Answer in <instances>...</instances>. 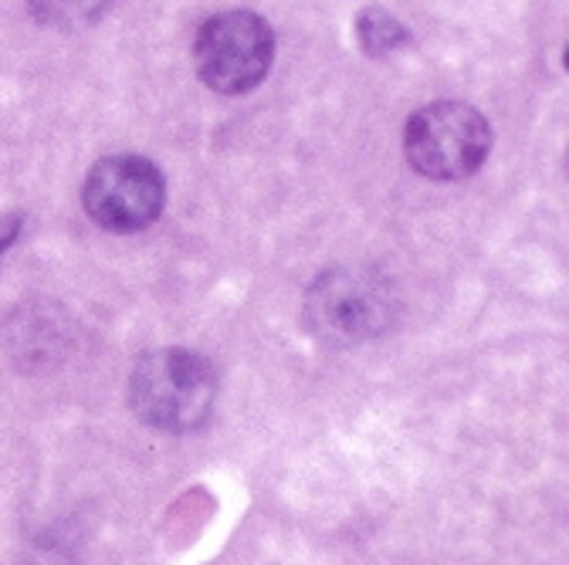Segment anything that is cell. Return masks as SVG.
<instances>
[{
	"mask_svg": "<svg viewBox=\"0 0 569 565\" xmlns=\"http://www.w3.org/2000/svg\"><path fill=\"white\" fill-rule=\"evenodd\" d=\"M18 234H21V218H18V214H11V218L0 221V254H4V251L18 241Z\"/></svg>",
	"mask_w": 569,
	"mask_h": 565,
	"instance_id": "obj_8",
	"label": "cell"
},
{
	"mask_svg": "<svg viewBox=\"0 0 569 565\" xmlns=\"http://www.w3.org/2000/svg\"><path fill=\"white\" fill-rule=\"evenodd\" d=\"M390 295L377 278L349 268H332L316 278L306 295V325L316 339L349 345L373 339L390 322Z\"/></svg>",
	"mask_w": 569,
	"mask_h": 565,
	"instance_id": "obj_5",
	"label": "cell"
},
{
	"mask_svg": "<svg viewBox=\"0 0 569 565\" xmlns=\"http://www.w3.org/2000/svg\"><path fill=\"white\" fill-rule=\"evenodd\" d=\"M28 4L41 24L76 31L96 24L112 8V0H28Z\"/></svg>",
	"mask_w": 569,
	"mask_h": 565,
	"instance_id": "obj_6",
	"label": "cell"
},
{
	"mask_svg": "<svg viewBox=\"0 0 569 565\" xmlns=\"http://www.w3.org/2000/svg\"><path fill=\"white\" fill-rule=\"evenodd\" d=\"M132 413L153 431L190 434L200 431L218 403V373L190 349H153L129 376Z\"/></svg>",
	"mask_w": 569,
	"mask_h": 565,
	"instance_id": "obj_1",
	"label": "cell"
},
{
	"mask_svg": "<svg viewBox=\"0 0 569 565\" xmlns=\"http://www.w3.org/2000/svg\"><path fill=\"white\" fill-rule=\"evenodd\" d=\"M89 218L112 234H136L157 224L167 203V180L147 157H106L82 186Z\"/></svg>",
	"mask_w": 569,
	"mask_h": 565,
	"instance_id": "obj_4",
	"label": "cell"
},
{
	"mask_svg": "<svg viewBox=\"0 0 569 565\" xmlns=\"http://www.w3.org/2000/svg\"><path fill=\"white\" fill-rule=\"evenodd\" d=\"M491 150L488 119L465 102H431L410 115L403 129L407 163L427 180H465Z\"/></svg>",
	"mask_w": 569,
	"mask_h": 565,
	"instance_id": "obj_2",
	"label": "cell"
},
{
	"mask_svg": "<svg viewBox=\"0 0 569 565\" xmlns=\"http://www.w3.org/2000/svg\"><path fill=\"white\" fill-rule=\"evenodd\" d=\"M274 34L264 18L251 11H224L203 21L193 41L197 75L221 95L251 92L271 68Z\"/></svg>",
	"mask_w": 569,
	"mask_h": 565,
	"instance_id": "obj_3",
	"label": "cell"
},
{
	"mask_svg": "<svg viewBox=\"0 0 569 565\" xmlns=\"http://www.w3.org/2000/svg\"><path fill=\"white\" fill-rule=\"evenodd\" d=\"M356 34H360V44L367 54H387L393 48L407 44V28L400 21H393L387 11L370 8L360 14V24H356Z\"/></svg>",
	"mask_w": 569,
	"mask_h": 565,
	"instance_id": "obj_7",
	"label": "cell"
}]
</instances>
